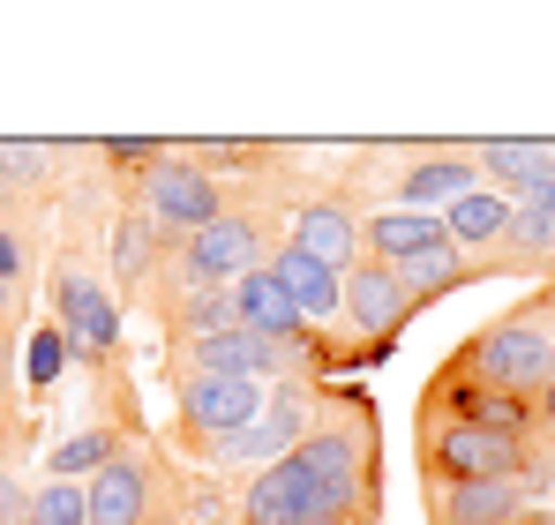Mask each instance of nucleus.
Instances as JSON below:
<instances>
[{
	"label": "nucleus",
	"instance_id": "nucleus-1",
	"mask_svg": "<svg viewBox=\"0 0 555 525\" xmlns=\"http://www.w3.org/2000/svg\"><path fill=\"white\" fill-rule=\"evenodd\" d=\"M473 368H480L488 383H503V390H518V383H548L555 338H548V331H533V323H503V331H488V338H480Z\"/></svg>",
	"mask_w": 555,
	"mask_h": 525
},
{
	"label": "nucleus",
	"instance_id": "nucleus-2",
	"mask_svg": "<svg viewBox=\"0 0 555 525\" xmlns=\"http://www.w3.org/2000/svg\"><path fill=\"white\" fill-rule=\"evenodd\" d=\"M181 413H188V428L195 436H241L256 413H263V398H256V383L248 375H195L188 383V398H181Z\"/></svg>",
	"mask_w": 555,
	"mask_h": 525
},
{
	"label": "nucleus",
	"instance_id": "nucleus-3",
	"mask_svg": "<svg viewBox=\"0 0 555 525\" xmlns=\"http://www.w3.org/2000/svg\"><path fill=\"white\" fill-rule=\"evenodd\" d=\"M436 465L451 481H511L518 473V443H511V428H473V421H459V428H443V443H436Z\"/></svg>",
	"mask_w": 555,
	"mask_h": 525
},
{
	"label": "nucleus",
	"instance_id": "nucleus-4",
	"mask_svg": "<svg viewBox=\"0 0 555 525\" xmlns=\"http://www.w3.org/2000/svg\"><path fill=\"white\" fill-rule=\"evenodd\" d=\"M61 338L83 353H113V338H120V316H113V300H105V285L98 278H83V270H61Z\"/></svg>",
	"mask_w": 555,
	"mask_h": 525
},
{
	"label": "nucleus",
	"instance_id": "nucleus-5",
	"mask_svg": "<svg viewBox=\"0 0 555 525\" xmlns=\"http://www.w3.org/2000/svg\"><path fill=\"white\" fill-rule=\"evenodd\" d=\"M271 278L285 285V300L300 308V323H331V316H346V270H323V262H308L300 248H285L271 262Z\"/></svg>",
	"mask_w": 555,
	"mask_h": 525
},
{
	"label": "nucleus",
	"instance_id": "nucleus-6",
	"mask_svg": "<svg viewBox=\"0 0 555 525\" xmlns=\"http://www.w3.org/2000/svg\"><path fill=\"white\" fill-rule=\"evenodd\" d=\"M151 210H158L166 226L203 233V226L218 218V188H210L203 166H158V174H151Z\"/></svg>",
	"mask_w": 555,
	"mask_h": 525
},
{
	"label": "nucleus",
	"instance_id": "nucleus-7",
	"mask_svg": "<svg viewBox=\"0 0 555 525\" xmlns=\"http://www.w3.org/2000/svg\"><path fill=\"white\" fill-rule=\"evenodd\" d=\"M248 525H308V465H300V450H285L278 465L256 473V488H248Z\"/></svg>",
	"mask_w": 555,
	"mask_h": 525
},
{
	"label": "nucleus",
	"instance_id": "nucleus-8",
	"mask_svg": "<svg viewBox=\"0 0 555 525\" xmlns=\"http://www.w3.org/2000/svg\"><path fill=\"white\" fill-rule=\"evenodd\" d=\"M300 436H308V406L300 398H278L271 413H256L241 436H225L218 450L225 458H248V465H278L285 450H300Z\"/></svg>",
	"mask_w": 555,
	"mask_h": 525
},
{
	"label": "nucleus",
	"instance_id": "nucleus-9",
	"mask_svg": "<svg viewBox=\"0 0 555 525\" xmlns=\"http://www.w3.org/2000/svg\"><path fill=\"white\" fill-rule=\"evenodd\" d=\"M256 248H263V241H256L248 218H210V226L188 241V270H195V278H233V270L248 278V270H256Z\"/></svg>",
	"mask_w": 555,
	"mask_h": 525
},
{
	"label": "nucleus",
	"instance_id": "nucleus-10",
	"mask_svg": "<svg viewBox=\"0 0 555 525\" xmlns=\"http://www.w3.org/2000/svg\"><path fill=\"white\" fill-rule=\"evenodd\" d=\"M405 308H413V293H405L383 262H369V270H353V278H346V316H353L369 338L398 331V323H405Z\"/></svg>",
	"mask_w": 555,
	"mask_h": 525
},
{
	"label": "nucleus",
	"instance_id": "nucleus-11",
	"mask_svg": "<svg viewBox=\"0 0 555 525\" xmlns=\"http://www.w3.org/2000/svg\"><path fill=\"white\" fill-rule=\"evenodd\" d=\"M233 316H241V331H256V338H271V346H285V338L300 331V308L285 300V285H278L271 270H248V278H241Z\"/></svg>",
	"mask_w": 555,
	"mask_h": 525
},
{
	"label": "nucleus",
	"instance_id": "nucleus-12",
	"mask_svg": "<svg viewBox=\"0 0 555 525\" xmlns=\"http://www.w3.org/2000/svg\"><path fill=\"white\" fill-rule=\"evenodd\" d=\"M91 525H143V465L135 458H105L91 473Z\"/></svg>",
	"mask_w": 555,
	"mask_h": 525
},
{
	"label": "nucleus",
	"instance_id": "nucleus-13",
	"mask_svg": "<svg viewBox=\"0 0 555 525\" xmlns=\"http://www.w3.org/2000/svg\"><path fill=\"white\" fill-rule=\"evenodd\" d=\"M278 353L271 338H256V331H210V338H195V360H203V375H271L278 368Z\"/></svg>",
	"mask_w": 555,
	"mask_h": 525
},
{
	"label": "nucleus",
	"instance_id": "nucleus-14",
	"mask_svg": "<svg viewBox=\"0 0 555 525\" xmlns=\"http://www.w3.org/2000/svg\"><path fill=\"white\" fill-rule=\"evenodd\" d=\"M480 188V166H465V158H421L413 174H405V203L421 210V218H436V210H451Z\"/></svg>",
	"mask_w": 555,
	"mask_h": 525
},
{
	"label": "nucleus",
	"instance_id": "nucleus-15",
	"mask_svg": "<svg viewBox=\"0 0 555 525\" xmlns=\"http://www.w3.org/2000/svg\"><path fill=\"white\" fill-rule=\"evenodd\" d=\"M353 241H361V226H353L338 203H315V210H300V226H293V248L308 262H323V270H346Z\"/></svg>",
	"mask_w": 555,
	"mask_h": 525
},
{
	"label": "nucleus",
	"instance_id": "nucleus-16",
	"mask_svg": "<svg viewBox=\"0 0 555 525\" xmlns=\"http://www.w3.org/2000/svg\"><path fill=\"white\" fill-rule=\"evenodd\" d=\"M503 233H511V203L488 195V188H473L465 203L443 210V241H451V248H488V241H503Z\"/></svg>",
	"mask_w": 555,
	"mask_h": 525
},
{
	"label": "nucleus",
	"instance_id": "nucleus-17",
	"mask_svg": "<svg viewBox=\"0 0 555 525\" xmlns=\"http://www.w3.org/2000/svg\"><path fill=\"white\" fill-rule=\"evenodd\" d=\"M369 241H375V262L390 270V262L436 248V241H443V218H421V210H383V218L369 226Z\"/></svg>",
	"mask_w": 555,
	"mask_h": 525
},
{
	"label": "nucleus",
	"instance_id": "nucleus-18",
	"mask_svg": "<svg viewBox=\"0 0 555 525\" xmlns=\"http://www.w3.org/2000/svg\"><path fill=\"white\" fill-rule=\"evenodd\" d=\"M511 511H518L511 481H459L451 488V525H503Z\"/></svg>",
	"mask_w": 555,
	"mask_h": 525
},
{
	"label": "nucleus",
	"instance_id": "nucleus-19",
	"mask_svg": "<svg viewBox=\"0 0 555 525\" xmlns=\"http://www.w3.org/2000/svg\"><path fill=\"white\" fill-rule=\"evenodd\" d=\"M480 166H488V174H503L511 188H533L541 174H555V151H548V143H488V151H480Z\"/></svg>",
	"mask_w": 555,
	"mask_h": 525
},
{
	"label": "nucleus",
	"instance_id": "nucleus-20",
	"mask_svg": "<svg viewBox=\"0 0 555 525\" xmlns=\"http://www.w3.org/2000/svg\"><path fill=\"white\" fill-rule=\"evenodd\" d=\"M390 278H398L405 293H443V285L459 278V248H451V241H436V248H421V256L390 262Z\"/></svg>",
	"mask_w": 555,
	"mask_h": 525
},
{
	"label": "nucleus",
	"instance_id": "nucleus-21",
	"mask_svg": "<svg viewBox=\"0 0 555 525\" xmlns=\"http://www.w3.org/2000/svg\"><path fill=\"white\" fill-rule=\"evenodd\" d=\"M23 525H91V503H83V488H76V481H53V488H38V496H30Z\"/></svg>",
	"mask_w": 555,
	"mask_h": 525
},
{
	"label": "nucleus",
	"instance_id": "nucleus-22",
	"mask_svg": "<svg viewBox=\"0 0 555 525\" xmlns=\"http://www.w3.org/2000/svg\"><path fill=\"white\" fill-rule=\"evenodd\" d=\"M105 458H113L105 436H76V443H61V450H53V473H61V481H76V473H98Z\"/></svg>",
	"mask_w": 555,
	"mask_h": 525
},
{
	"label": "nucleus",
	"instance_id": "nucleus-23",
	"mask_svg": "<svg viewBox=\"0 0 555 525\" xmlns=\"http://www.w3.org/2000/svg\"><path fill=\"white\" fill-rule=\"evenodd\" d=\"M113 256H120V278H135V270L151 262V233H143V218H128V226L113 233Z\"/></svg>",
	"mask_w": 555,
	"mask_h": 525
},
{
	"label": "nucleus",
	"instance_id": "nucleus-24",
	"mask_svg": "<svg viewBox=\"0 0 555 525\" xmlns=\"http://www.w3.org/2000/svg\"><path fill=\"white\" fill-rule=\"evenodd\" d=\"M511 241L518 248H555V210H511Z\"/></svg>",
	"mask_w": 555,
	"mask_h": 525
},
{
	"label": "nucleus",
	"instance_id": "nucleus-25",
	"mask_svg": "<svg viewBox=\"0 0 555 525\" xmlns=\"http://www.w3.org/2000/svg\"><path fill=\"white\" fill-rule=\"evenodd\" d=\"M61 353H68L61 331H38V338H30V383H53V375H61Z\"/></svg>",
	"mask_w": 555,
	"mask_h": 525
},
{
	"label": "nucleus",
	"instance_id": "nucleus-26",
	"mask_svg": "<svg viewBox=\"0 0 555 525\" xmlns=\"http://www.w3.org/2000/svg\"><path fill=\"white\" fill-rule=\"evenodd\" d=\"M23 511H30V503H23L15 473H0V525H23Z\"/></svg>",
	"mask_w": 555,
	"mask_h": 525
},
{
	"label": "nucleus",
	"instance_id": "nucleus-27",
	"mask_svg": "<svg viewBox=\"0 0 555 525\" xmlns=\"http://www.w3.org/2000/svg\"><path fill=\"white\" fill-rule=\"evenodd\" d=\"M105 158H120V166H143V158H158V143H135V136H120V143H105Z\"/></svg>",
	"mask_w": 555,
	"mask_h": 525
},
{
	"label": "nucleus",
	"instance_id": "nucleus-28",
	"mask_svg": "<svg viewBox=\"0 0 555 525\" xmlns=\"http://www.w3.org/2000/svg\"><path fill=\"white\" fill-rule=\"evenodd\" d=\"M15 270H23V241H15V233H8V226H0V278H8V285H15Z\"/></svg>",
	"mask_w": 555,
	"mask_h": 525
},
{
	"label": "nucleus",
	"instance_id": "nucleus-29",
	"mask_svg": "<svg viewBox=\"0 0 555 525\" xmlns=\"http://www.w3.org/2000/svg\"><path fill=\"white\" fill-rule=\"evenodd\" d=\"M8 195H15V174H8V166H0V203H8Z\"/></svg>",
	"mask_w": 555,
	"mask_h": 525
},
{
	"label": "nucleus",
	"instance_id": "nucleus-30",
	"mask_svg": "<svg viewBox=\"0 0 555 525\" xmlns=\"http://www.w3.org/2000/svg\"><path fill=\"white\" fill-rule=\"evenodd\" d=\"M548 421H555V383H548Z\"/></svg>",
	"mask_w": 555,
	"mask_h": 525
},
{
	"label": "nucleus",
	"instance_id": "nucleus-31",
	"mask_svg": "<svg viewBox=\"0 0 555 525\" xmlns=\"http://www.w3.org/2000/svg\"><path fill=\"white\" fill-rule=\"evenodd\" d=\"M0 308H8V278H0Z\"/></svg>",
	"mask_w": 555,
	"mask_h": 525
},
{
	"label": "nucleus",
	"instance_id": "nucleus-32",
	"mask_svg": "<svg viewBox=\"0 0 555 525\" xmlns=\"http://www.w3.org/2000/svg\"><path fill=\"white\" fill-rule=\"evenodd\" d=\"M0 390H8V368H0Z\"/></svg>",
	"mask_w": 555,
	"mask_h": 525
},
{
	"label": "nucleus",
	"instance_id": "nucleus-33",
	"mask_svg": "<svg viewBox=\"0 0 555 525\" xmlns=\"http://www.w3.org/2000/svg\"><path fill=\"white\" fill-rule=\"evenodd\" d=\"M323 525H338V518H323Z\"/></svg>",
	"mask_w": 555,
	"mask_h": 525
}]
</instances>
